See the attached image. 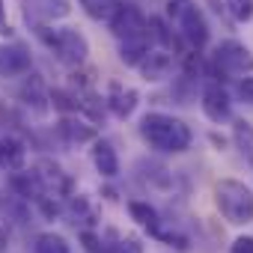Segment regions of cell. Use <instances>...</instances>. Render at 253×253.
<instances>
[{"instance_id": "obj_1", "label": "cell", "mask_w": 253, "mask_h": 253, "mask_svg": "<svg viewBox=\"0 0 253 253\" xmlns=\"http://www.w3.org/2000/svg\"><path fill=\"white\" fill-rule=\"evenodd\" d=\"M140 134L152 149L161 152H185L191 146V128L167 113H146L140 119Z\"/></svg>"}, {"instance_id": "obj_2", "label": "cell", "mask_w": 253, "mask_h": 253, "mask_svg": "<svg viewBox=\"0 0 253 253\" xmlns=\"http://www.w3.org/2000/svg\"><path fill=\"white\" fill-rule=\"evenodd\" d=\"M214 200L220 214L229 223H250L253 220V191L235 179H223L214 188Z\"/></svg>"}, {"instance_id": "obj_3", "label": "cell", "mask_w": 253, "mask_h": 253, "mask_svg": "<svg viewBox=\"0 0 253 253\" xmlns=\"http://www.w3.org/2000/svg\"><path fill=\"white\" fill-rule=\"evenodd\" d=\"M39 33H42V39L51 45V51L60 57V63H66V66H78V63H84L86 54H89L86 39H84L78 30H72V27L54 30V33H45V27H42Z\"/></svg>"}, {"instance_id": "obj_4", "label": "cell", "mask_w": 253, "mask_h": 253, "mask_svg": "<svg viewBox=\"0 0 253 253\" xmlns=\"http://www.w3.org/2000/svg\"><path fill=\"white\" fill-rule=\"evenodd\" d=\"M107 21H110V30H113L119 39L143 36V30H146V18H143L134 6H116V12H113Z\"/></svg>"}, {"instance_id": "obj_5", "label": "cell", "mask_w": 253, "mask_h": 253, "mask_svg": "<svg viewBox=\"0 0 253 253\" xmlns=\"http://www.w3.org/2000/svg\"><path fill=\"white\" fill-rule=\"evenodd\" d=\"M217 63L223 66V72H232V75H244V72H253V57L244 45L238 42H223L217 48Z\"/></svg>"}, {"instance_id": "obj_6", "label": "cell", "mask_w": 253, "mask_h": 253, "mask_svg": "<svg viewBox=\"0 0 253 253\" xmlns=\"http://www.w3.org/2000/svg\"><path fill=\"white\" fill-rule=\"evenodd\" d=\"M203 110H206V116H209L211 122H223V119H229V113H232L229 95H226L217 84L206 86V92H203Z\"/></svg>"}, {"instance_id": "obj_7", "label": "cell", "mask_w": 253, "mask_h": 253, "mask_svg": "<svg viewBox=\"0 0 253 253\" xmlns=\"http://www.w3.org/2000/svg\"><path fill=\"white\" fill-rule=\"evenodd\" d=\"M137 66H140L146 81H164L170 75V69H173V57L167 51H146Z\"/></svg>"}, {"instance_id": "obj_8", "label": "cell", "mask_w": 253, "mask_h": 253, "mask_svg": "<svg viewBox=\"0 0 253 253\" xmlns=\"http://www.w3.org/2000/svg\"><path fill=\"white\" fill-rule=\"evenodd\" d=\"M30 72V54L21 45L0 48V75H27Z\"/></svg>"}, {"instance_id": "obj_9", "label": "cell", "mask_w": 253, "mask_h": 253, "mask_svg": "<svg viewBox=\"0 0 253 253\" xmlns=\"http://www.w3.org/2000/svg\"><path fill=\"white\" fill-rule=\"evenodd\" d=\"M57 128H60V134H63L69 143H89V140L98 137L95 125H89V122H84V119H75V116H63Z\"/></svg>"}, {"instance_id": "obj_10", "label": "cell", "mask_w": 253, "mask_h": 253, "mask_svg": "<svg viewBox=\"0 0 253 253\" xmlns=\"http://www.w3.org/2000/svg\"><path fill=\"white\" fill-rule=\"evenodd\" d=\"M182 30H185V36L197 45V48H203L206 42H209V27H206V21H203V15H200V9L197 6H185V12H182Z\"/></svg>"}, {"instance_id": "obj_11", "label": "cell", "mask_w": 253, "mask_h": 253, "mask_svg": "<svg viewBox=\"0 0 253 253\" xmlns=\"http://www.w3.org/2000/svg\"><path fill=\"white\" fill-rule=\"evenodd\" d=\"M27 164V149L15 137H0V167L3 170H24Z\"/></svg>"}, {"instance_id": "obj_12", "label": "cell", "mask_w": 253, "mask_h": 253, "mask_svg": "<svg viewBox=\"0 0 253 253\" xmlns=\"http://www.w3.org/2000/svg\"><path fill=\"white\" fill-rule=\"evenodd\" d=\"M92 164L107 179L119 173V158H116V152H113V146L107 140H95V146H92Z\"/></svg>"}, {"instance_id": "obj_13", "label": "cell", "mask_w": 253, "mask_h": 253, "mask_svg": "<svg viewBox=\"0 0 253 253\" xmlns=\"http://www.w3.org/2000/svg\"><path fill=\"white\" fill-rule=\"evenodd\" d=\"M107 107L113 116L125 119V116H131L134 107H137V92L134 89H122V86H113L110 89V98H107Z\"/></svg>"}, {"instance_id": "obj_14", "label": "cell", "mask_w": 253, "mask_h": 253, "mask_svg": "<svg viewBox=\"0 0 253 253\" xmlns=\"http://www.w3.org/2000/svg\"><path fill=\"white\" fill-rule=\"evenodd\" d=\"M232 140H235V149L244 155V161L253 167V125L244 122V119H235V125H232Z\"/></svg>"}, {"instance_id": "obj_15", "label": "cell", "mask_w": 253, "mask_h": 253, "mask_svg": "<svg viewBox=\"0 0 253 253\" xmlns=\"http://www.w3.org/2000/svg\"><path fill=\"white\" fill-rule=\"evenodd\" d=\"M146 51H149V48H146L143 36H131V39H125V45H122L119 57H122V63H125V66H137V63L143 60V54H146Z\"/></svg>"}, {"instance_id": "obj_16", "label": "cell", "mask_w": 253, "mask_h": 253, "mask_svg": "<svg viewBox=\"0 0 253 253\" xmlns=\"http://www.w3.org/2000/svg\"><path fill=\"white\" fill-rule=\"evenodd\" d=\"M36 253H72L69 250V241L63 238V235H57V232H42L39 238H36V247H33Z\"/></svg>"}, {"instance_id": "obj_17", "label": "cell", "mask_w": 253, "mask_h": 253, "mask_svg": "<svg viewBox=\"0 0 253 253\" xmlns=\"http://www.w3.org/2000/svg\"><path fill=\"white\" fill-rule=\"evenodd\" d=\"M81 6H84V12L89 15V18H95V21H107L113 12H116V0H81Z\"/></svg>"}, {"instance_id": "obj_18", "label": "cell", "mask_w": 253, "mask_h": 253, "mask_svg": "<svg viewBox=\"0 0 253 253\" xmlns=\"http://www.w3.org/2000/svg\"><path fill=\"white\" fill-rule=\"evenodd\" d=\"M128 211H131V217H134L137 223H143L146 229L158 232V211H155L149 203H128Z\"/></svg>"}, {"instance_id": "obj_19", "label": "cell", "mask_w": 253, "mask_h": 253, "mask_svg": "<svg viewBox=\"0 0 253 253\" xmlns=\"http://www.w3.org/2000/svg\"><path fill=\"white\" fill-rule=\"evenodd\" d=\"M36 9H39V15L42 18H66L69 12H72V3L69 0H36Z\"/></svg>"}, {"instance_id": "obj_20", "label": "cell", "mask_w": 253, "mask_h": 253, "mask_svg": "<svg viewBox=\"0 0 253 253\" xmlns=\"http://www.w3.org/2000/svg\"><path fill=\"white\" fill-rule=\"evenodd\" d=\"M226 6L235 21H250L253 18V0H226Z\"/></svg>"}, {"instance_id": "obj_21", "label": "cell", "mask_w": 253, "mask_h": 253, "mask_svg": "<svg viewBox=\"0 0 253 253\" xmlns=\"http://www.w3.org/2000/svg\"><path fill=\"white\" fill-rule=\"evenodd\" d=\"M24 95H27V98H33V104H36L39 110L45 107V95H42V81H39L36 75H30V78H27V84H24Z\"/></svg>"}, {"instance_id": "obj_22", "label": "cell", "mask_w": 253, "mask_h": 253, "mask_svg": "<svg viewBox=\"0 0 253 253\" xmlns=\"http://www.w3.org/2000/svg\"><path fill=\"white\" fill-rule=\"evenodd\" d=\"M110 253H143V244L137 238H119L116 244H110Z\"/></svg>"}, {"instance_id": "obj_23", "label": "cell", "mask_w": 253, "mask_h": 253, "mask_svg": "<svg viewBox=\"0 0 253 253\" xmlns=\"http://www.w3.org/2000/svg\"><path fill=\"white\" fill-rule=\"evenodd\" d=\"M229 250H232V253H253V238H250V235H241V238L232 241Z\"/></svg>"}, {"instance_id": "obj_24", "label": "cell", "mask_w": 253, "mask_h": 253, "mask_svg": "<svg viewBox=\"0 0 253 253\" xmlns=\"http://www.w3.org/2000/svg\"><path fill=\"white\" fill-rule=\"evenodd\" d=\"M238 92H241V98H244L247 104H253V78H241Z\"/></svg>"}, {"instance_id": "obj_25", "label": "cell", "mask_w": 253, "mask_h": 253, "mask_svg": "<svg viewBox=\"0 0 253 253\" xmlns=\"http://www.w3.org/2000/svg\"><path fill=\"white\" fill-rule=\"evenodd\" d=\"M0 21H3V0H0Z\"/></svg>"}]
</instances>
